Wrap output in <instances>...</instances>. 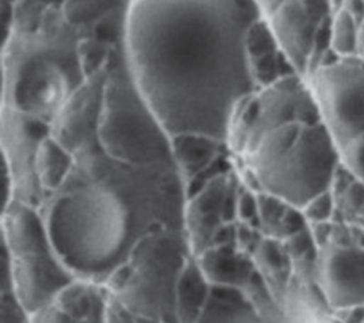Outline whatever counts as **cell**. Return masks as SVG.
I'll return each mask as SVG.
<instances>
[{
	"mask_svg": "<svg viewBox=\"0 0 364 323\" xmlns=\"http://www.w3.org/2000/svg\"><path fill=\"white\" fill-rule=\"evenodd\" d=\"M336 212H337V202L331 189L317 195L301 209V213L306 222L311 225L321 223V222H331Z\"/></svg>",
	"mask_w": 364,
	"mask_h": 323,
	"instance_id": "30bf717a",
	"label": "cell"
},
{
	"mask_svg": "<svg viewBox=\"0 0 364 323\" xmlns=\"http://www.w3.org/2000/svg\"><path fill=\"white\" fill-rule=\"evenodd\" d=\"M233 323H333L309 297L289 292L239 314Z\"/></svg>",
	"mask_w": 364,
	"mask_h": 323,
	"instance_id": "52a82bcc",
	"label": "cell"
},
{
	"mask_svg": "<svg viewBox=\"0 0 364 323\" xmlns=\"http://www.w3.org/2000/svg\"><path fill=\"white\" fill-rule=\"evenodd\" d=\"M361 323H364V320H363V322H361Z\"/></svg>",
	"mask_w": 364,
	"mask_h": 323,
	"instance_id": "5bb4252c",
	"label": "cell"
},
{
	"mask_svg": "<svg viewBox=\"0 0 364 323\" xmlns=\"http://www.w3.org/2000/svg\"><path fill=\"white\" fill-rule=\"evenodd\" d=\"M245 47L249 61L280 50L274 31L267 18L252 20L249 23L245 36Z\"/></svg>",
	"mask_w": 364,
	"mask_h": 323,
	"instance_id": "9c48e42d",
	"label": "cell"
},
{
	"mask_svg": "<svg viewBox=\"0 0 364 323\" xmlns=\"http://www.w3.org/2000/svg\"><path fill=\"white\" fill-rule=\"evenodd\" d=\"M314 280L330 312L364 307V245L331 236L317 248Z\"/></svg>",
	"mask_w": 364,
	"mask_h": 323,
	"instance_id": "5b68a950",
	"label": "cell"
},
{
	"mask_svg": "<svg viewBox=\"0 0 364 323\" xmlns=\"http://www.w3.org/2000/svg\"><path fill=\"white\" fill-rule=\"evenodd\" d=\"M360 24L344 10H338L331 21V48L340 57L357 55Z\"/></svg>",
	"mask_w": 364,
	"mask_h": 323,
	"instance_id": "ba28073f",
	"label": "cell"
},
{
	"mask_svg": "<svg viewBox=\"0 0 364 323\" xmlns=\"http://www.w3.org/2000/svg\"><path fill=\"white\" fill-rule=\"evenodd\" d=\"M158 225L151 209L135 205L105 179L74 175L46 211V235L64 268L84 279L119 269Z\"/></svg>",
	"mask_w": 364,
	"mask_h": 323,
	"instance_id": "7a4b0ae2",
	"label": "cell"
},
{
	"mask_svg": "<svg viewBox=\"0 0 364 323\" xmlns=\"http://www.w3.org/2000/svg\"><path fill=\"white\" fill-rule=\"evenodd\" d=\"M331 17L317 0H286L266 17L282 53L304 78L318 27Z\"/></svg>",
	"mask_w": 364,
	"mask_h": 323,
	"instance_id": "8992f818",
	"label": "cell"
},
{
	"mask_svg": "<svg viewBox=\"0 0 364 323\" xmlns=\"http://www.w3.org/2000/svg\"><path fill=\"white\" fill-rule=\"evenodd\" d=\"M341 164L357 179L364 181V134L340 149Z\"/></svg>",
	"mask_w": 364,
	"mask_h": 323,
	"instance_id": "8fae6325",
	"label": "cell"
},
{
	"mask_svg": "<svg viewBox=\"0 0 364 323\" xmlns=\"http://www.w3.org/2000/svg\"><path fill=\"white\" fill-rule=\"evenodd\" d=\"M237 0H131L125 43L138 91L172 138L229 142L240 104L257 91Z\"/></svg>",
	"mask_w": 364,
	"mask_h": 323,
	"instance_id": "6da1fadb",
	"label": "cell"
},
{
	"mask_svg": "<svg viewBox=\"0 0 364 323\" xmlns=\"http://www.w3.org/2000/svg\"><path fill=\"white\" fill-rule=\"evenodd\" d=\"M323 124L338 151L364 134V60L338 57L307 78Z\"/></svg>",
	"mask_w": 364,
	"mask_h": 323,
	"instance_id": "277c9868",
	"label": "cell"
},
{
	"mask_svg": "<svg viewBox=\"0 0 364 323\" xmlns=\"http://www.w3.org/2000/svg\"><path fill=\"white\" fill-rule=\"evenodd\" d=\"M357 55L364 60V21L360 24L358 30V44H357Z\"/></svg>",
	"mask_w": 364,
	"mask_h": 323,
	"instance_id": "4fadbf2b",
	"label": "cell"
},
{
	"mask_svg": "<svg viewBox=\"0 0 364 323\" xmlns=\"http://www.w3.org/2000/svg\"><path fill=\"white\" fill-rule=\"evenodd\" d=\"M242 154L262 194L300 211L331 189L341 165L338 147L323 121H291L266 129Z\"/></svg>",
	"mask_w": 364,
	"mask_h": 323,
	"instance_id": "3957f363",
	"label": "cell"
},
{
	"mask_svg": "<svg viewBox=\"0 0 364 323\" xmlns=\"http://www.w3.org/2000/svg\"><path fill=\"white\" fill-rule=\"evenodd\" d=\"M283 1L286 0H255L260 11L264 14V17H269Z\"/></svg>",
	"mask_w": 364,
	"mask_h": 323,
	"instance_id": "7c38bea8",
	"label": "cell"
}]
</instances>
